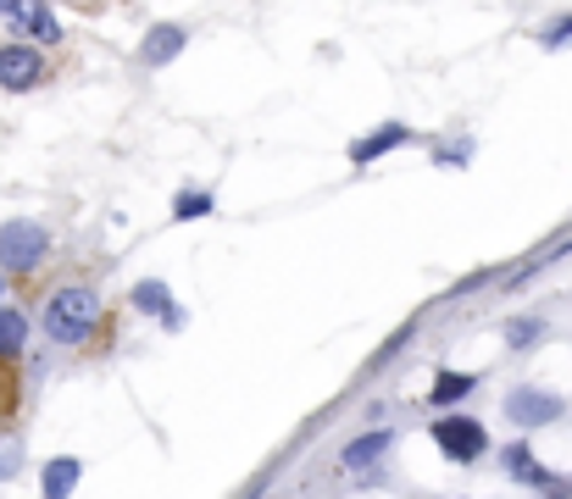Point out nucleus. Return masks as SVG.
Wrapping results in <instances>:
<instances>
[{
    "instance_id": "nucleus-1",
    "label": "nucleus",
    "mask_w": 572,
    "mask_h": 499,
    "mask_svg": "<svg viewBox=\"0 0 572 499\" xmlns=\"http://www.w3.org/2000/svg\"><path fill=\"white\" fill-rule=\"evenodd\" d=\"M101 322V300L90 289H56L45 305V333L56 345H84Z\"/></svg>"
},
{
    "instance_id": "nucleus-2",
    "label": "nucleus",
    "mask_w": 572,
    "mask_h": 499,
    "mask_svg": "<svg viewBox=\"0 0 572 499\" xmlns=\"http://www.w3.org/2000/svg\"><path fill=\"white\" fill-rule=\"evenodd\" d=\"M45 250H50V233L39 222L18 217V222L0 228V267H7V272H34L45 262Z\"/></svg>"
},
{
    "instance_id": "nucleus-3",
    "label": "nucleus",
    "mask_w": 572,
    "mask_h": 499,
    "mask_svg": "<svg viewBox=\"0 0 572 499\" xmlns=\"http://www.w3.org/2000/svg\"><path fill=\"white\" fill-rule=\"evenodd\" d=\"M434 444L450 461H478L483 455V428L467 422V416H445V422H434Z\"/></svg>"
},
{
    "instance_id": "nucleus-4",
    "label": "nucleus",
    "mask_w": 572,
    "mask_h": 499,
    "mask_svg": "<svg viewBox=\"0 0 572 499\" xmlns=\"http://www.w3.org/2000/svg\"><path fill=\"white\" fill-rule=\"evenodd\" d=\"M506 416H512L517 428H545V422H556V416H561V399L545 394V388H517L506 399Z\"/></svg>"
},
{
    "instance_id": "nucleus-5",
    "label": "nucleus",
    "mask_w": 572,
    "mask_h": 499,
    "mask_svg": "<svg viewBox=\"0 0 572 499\" xmlns=\"http://www.w3.org/2000/svg\"><path fill=\"white\" fill-rule=\"evenodd\" d=\"M39 72H45V61H39L34 45H7L0 50V83H7V90H34Z\"/></svg>"
},
{
    "instance_id": "nucleus-6",
    "label": "nucleus",
    "mask_w": 572,
    "mask_h": 499,
    "mask_svg": "<svg viewBox=\"0 0 572 499\" xmlns=\"http://www.w3.org/2000/svg\"><path fill=\"white\" fill-rule=\"evenodd\" d=\"M0 18L23 23L34 39H61V28H56V12H50V7H0Z\"/></svg>"
},
{
    "instance_id": "nucleus-7",
    "label": "nucleus",
    "mask_w": 572,
    "mask_h": 499,
    "mask_svg": "<svg viewBox=\"0 0 572 499\" xmlns=\"http://www.w3.org/2000/svg\"><path fill=\"white\" fill-rule=\"evenodd\" d=\"M78 477H84V466H78L72 455H56V461L45 466V499H67V494L78 488Z\"/></svg>"
},
{
    "instance_id": "nucleus-8",
    "label": "nucleus",
    "mask_w": 572,
    "mask_h": 499,
    "mask_svg": "<svg viewBox=\"0 0 572 499\" xmlns=\"http://www.w3.org/2000/svg\"><path fill=\"white\" fill-rule=\"evenodd\" d=\"M23 345H28V322H23V311L0 305V361H12Z\"/></svg>"
},
{
    "instance_id": "nucleus-9",
    "label": "nucleus",
    "mask_w": 572,
    "mask_h": 499,
    "mask_svg": "<svg viewBox=\"0 0 572 499\" xmlns=\"http://www.w3.org/2000/svg\"><path fill=\"white\" fill-rule=\"evenodd\" d=\"M394 144H405V128H400V123H389V128H378L373 139H362V144H356V161L367 166L373 155H384V150H394Z\"/></svg>"
},
{
    "instance_id": "nucleus-10",
    "label": "nucleus",
    "mask_w": 572,
    "mask_h": 499,
    "mask_svg": "<svg viewBox=\"0 0 572 499\" xmlns=\"http://www.w3.org/2000/svg\"><path fill=\"white\" fill-rule=\"evenodd\" d=\"M179 50H184V34H179V28H156L150 45H145V61H150V67H156V61H173Z\"/></svg>"
},
{
    "instance_id": "nucleus-11",
    "label": "nucleus",
    "mask_w": 572,
    "mask_h": 499,
    "mask_svg": "<svg viewBox=\"0 0 572 499\" xmlns=\"http://www.w3.org/2000/svg\"><path fill=\"white\" fill-rule=\"evenodd\" d=\"M472 383H478V378H467V372H439V378H434V394H428V399H434V405H450V399L472 394Z\"/></svg>"
},
{
    "instance_id": "nucleus-12",
    "label": "nucleus",
    "mask_w": 572,
    "mask_h": 499,
    "mask_svg": "<svg viewBox=\"0 0 572 499\" xmlns=\"http://www.w3.org/2000/svg\"><path fill=\"white\" fill-rule=\"evenodd\" d=\"M384 450H389V433H367V439H356V444L345 450V466H373Z\"/></svg>"
},
{
    "instance_id": "nucleus-13",
    "label": "nucleus",
    "mask_w": 572,
    "mask_h": 499,
    "mask_svg": "<svg viewBox=\"0 0 572 499\" xmlns=\"http://www.w3.org/2000/svg\"><path fill=\"white\" fill-rule=\"evenodd\" d=\"M134 305H145V311H168L173 294L161 289V283H139V289H134Z\"/></svg>"
},
{
    "instance_id": "nucleus-14",
    "label": "nucleus",
    "mask_w": 572,
    "mask_h": 499,
    "mask_svg": "<svg viewBox=\"0 0 572 499\" xmlns=\"http://www.w3.org/2000/svg\"><path fill=\"white\" fill-rule=\"evenodd\" d=\"M506 461H512V472H517V477H534V483H550V477H545V472H539V466H534V455H528V450H523V444H517V450H512V455H506Z\"/></svg>"
},
{
    "instance_id": "nucleus-15",
    "label": "nucleus",
    "mask_w": 572,
    "mask_h": 499,
    "mask_svg": "<svg viewBox=\"0 0 572 499\" xmlns=\"http://www.w3.org/2000/svg\"><path fill=\"white\" fill-rule=\"evenodd\" d=\"M201 211H211V195H184V200H179V222H190V217H201Z\"/></svg>"
},
{
    "instance_id": "nucleus-16",
    "label": "nucleus",
    "mask_w": 572,
    "mask_h": 499,
    "mask_svg": "<svg viewBox=\"0 0 572 499\" xmlns=\"http://www.w3.org/2000/svg\"><path fill=\"white\" fill-rule=\"evenodd\" d=\"M567 34H572V23H561V28H550V45H561Z\"/></svg>"
}]
</instances>
